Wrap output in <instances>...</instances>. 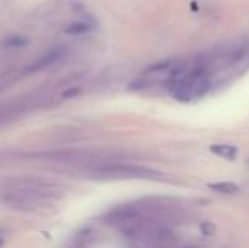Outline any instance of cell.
<instances>
[{"label":"cell","mask_w":249,"mask_h":248,"mask_svg":"<svg viewBox=\"0 0 249 248\" xmlns=\"http://www.w3.org/2000/svg\"><path fill=\"white\" fill-rule=\"evenodd\" d=\"M80 92H82V90H80L78 87H73V89H68L63 92V99H71V97L80 95Z\"/></svg>","instance_id":"obj_7"},{"label":"cell","mask_w":249,"mask_h":248,"mask_svg":"<svg viewBox=\"0 0 249 248\" xmlns=\"http://www.w3.org/2000/svg\"><path fill=\"white\" fill-rule=\"evenodd\" d=\"M2 245H3V240H2V238H0V247H2Z\"/></svg>","instance_id":"obj_9"},{"label":"cell","mask_w":249,"mask_h":248,"mask_svg":"<svg viewBox=\"0 0 249 248\" xmlns=\"http://www.w3.org/2000/svg\"><path fill=\"white\" fill-rule=\"evenodd\" d=\"M213 152H222V153H219V155L229 156V158H234V156H236V150L231 148V146H220V148H213Z\"/></svg>","instance_id":"obj_6"},{"label":"cell","mask_w":249,"mask_h":248,"mask_svg":"<svg viewBox=\"0 0 249 248\" xmlns=\"http://www.w3.org/2000/svg\"><path fill=\"white\" fill-rule=\"evenodd\" d=\"M90 31H92V26L89 22H85V20H75V22H71L66 27L65 33L71 34V36H82V34H87Z\"/></svg>","instance_id":"obj_4"},{"label":"cell","mask_w":249,"mask_h":248,"mask_svg":"<svg viewBox=\"0 0 249 248\" xmlns=\"http://www.w3.org/2000/svg\"><path fill=\"white\" fill-rule=\"evenodd\" d=\"M213 189H219V191H224V192H234L236 191V186H232V184H224V186H213Z\"/></svg>","instance_id":"obj_8"},{"label":"cell","mask_w":249,"mask_h":248,"mask_svg":"<svg viewBox=\"0 0 249 248\" xmlns=\"http://www.w3.org/2000/svg\"><path fill=\"white\" fill-rule=\"evenodd\" d=\"M95 179L102 180H122V179H158L161 177L156 170H151L142 165H132V163H107L100 165L90 173Z\"/></svg>","instance_id":"obj_2"},{"label":"cell","mask_w":249,"mask_h":248,"mask_svg":"<svg viewBox=\"0 0 249 248\" xmlns=\"http://www.w3.org/2000/svg\"><path fill=\"white\" fill-rule=\"evenodd\" d=\"M7 46H12V48H20V46H26L27 39L26 38H20V36H12L9 41H7Z\"/></svg>","instance_id":"obj_5"},{"label":"cell","mask_w":249,"mask_h":248,"mask_svg":"<svg viewBox=\"0 0 249 248\" xmlns=\"http://www.w3.org/2000/svg\"><path fill=\"white\" fill-rule=\"evenodd\" d=\"M54 186L44 182H17L2 194V202L12 209L37 211L41 208H51L54 199Z\"/></svg>","instance_id":"obj_1"},{"label":"cell","mask_w":249,"mask_h":248,"mask_svg":"<svg viewBox=\"0 0 249 248\" xmlns=\"http://www.w3.org/2000/svg\"><path fill=\"white\" fill-rule=\"evenodd\" d=\"M63 55H65V50L59 46L53 48V50L48 51L46 55H43L41 58H37L34 63H31L29 66L26 68V73H34V72H41V70L48 68V66H51L53 63H56L59 60V58H63Z\"/></svg>","instance_id":"obj_3"}]
</instances>
